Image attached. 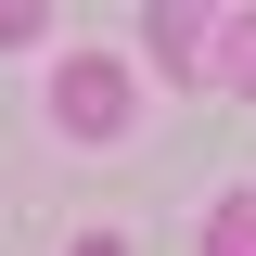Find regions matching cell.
Returning <instances> with one entry per match:
<instances>
[{
	"instance_id": "1",
	"label": "cell",
	"mask_w": 256,
	"mask_h": 256,
	"mask_svg": "<svg viewBox=\"0 0 256 256\" xmlns=\"http://www.w3.org/2000/svg\"><path fill=\"white\" fill-rule=\"evenodd\" d=\"M128 102H141V77H128L116 52L52 64V128H64V141H128Z\"/></svg>"
},
{
	"instance_id": "2",
	"label": "cell",
	"mask_w": 256,
	"mask_h": 256,
	"mask_svg": "<svg viewBox=\"0 0 256 256\" xmlns=\"http://www.w3.org/2000/svg\"><path fill=\"white\" fill-rule=\"evenodd\" d=\"M141 26H154V77H218V13H141Z\"/></svg>"
},
{
	"instance_id": "3",
	"label": "cell",
	"mask_w": 256,
	"mask_h": 256,
	"mask_svg": "<svg viewBox=\"0 0 256 256\" xmlns=\"http://www.w3.org/2000/svg\"><path fill=\"white\" fill-rule=\"evenodd\" d=\"M205 256H256V192H218L205 205Z\"/></svg>"
},
{
	"instance_id": "4",
	"label": "cell",
	"mask_w": 256,
	"mask_h": 256,
	"mask_svg": "<svg viewBox=\"0 0 256 256\" xmlns=\"http://www.w3.org/2000/svg\"><path fill=\"white\" fill-rule=\"evenodd\" d=\"M218 90L256 102V13H218Z\"/></svg>"
},
{
	"instance_id": "5",
	"label": "cell",
	"mask_w": 256,
	"mask_h": 256,
	"mask_svg": "<svg viewBox=\"0 0 256 256\" xmlns=\"http://www.w3.org/2000/svg\"><path fill=\"white\" fill-rule=\"evenodd\" d=\"M38 26H52V13H38V0H0V52H26Z\"/></svg>"
},
{
	"instance_id": "6",
	"label": "cell",
	"mask_w": 256,
	"mask_h": 256,
	"mask_svg": "<svg viewBox=\"0 0 256 256\" xmlns=\"http://www.w3.org/2000/svg\"><path fill=\"white\" fill-rule=\"evenodd\" d=\"M77 256H128V244H116V230H77Z\"/></svg>"
}]
</instances>
